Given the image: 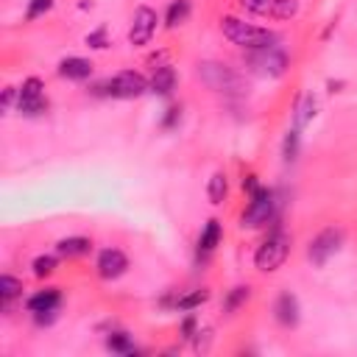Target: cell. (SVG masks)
<instances>
[{
  "label": "cell",
  "mask_w": 357,
  "mask_h": 357,
  "mask_svg": "<svg viewBox=\"0 0 357 357\" xmlns=\"http://www.w3.org/2000/svg\"><path fill=\"white\" fill-rule=\"evenodd\" d=\"M220 240H223V226H220L218 218H209V220L204 223L201 234H198V254L209 257V254L220 245Z\"/></svg>",
  "instance_id": "cell-16"
},
{
  "label": "cell",
  "mask_w": 357,
  "mask_h": 357,
  "mask_svg": "<svg viewBox=\"0 0 357 357\" xmlns=\"http://www.w3.org/2000/svg\"><path fill=\"white\" fill-rule=\"evenodd\" d=\"M84 42H86V47H92V50H106V47H109V31H106V25H98L95 31H89V33L84 36Z\"/></svg>",
  "instance_id": "cell-28"
},
{
  "label": "cell",
  "mask_w": 357,
  "mask_h": 357,
  "mask_svg": "<svg viewBox=\"0 0 357 357\" xmlns=\"http://www.w3.org/2000/svg\"><path fill=\"white\" fill-rule=\"evenodd\" d=\"M245 64L254 73L265 75V78H282L287 73V67H290V59H287V53L282 47L271 45V47H262V50H248Z\"/></svg>",
  "instance_id": "cell-6"
},
{
  "label": "cell",
  "mask_w": 357,
  "mask_h": 357,
  "mask_svg": "<svg viewBox=\"0 0 357 357\" xmlns=\"http://www.w3.org/2000/svg\"><path fill=\"white\" fill-rule=\"evenodd\" d=\"M298 148H301V128H287L284 139H282V159L284 162H296L298 156Z\"/></svg>",
  "instance_id": "cell-25"
},
{
  "label": "cell",
  "mask_w": 357,
  "mask_h": 357,
  "mask_svg": "<svg viewBox=\"0 0 357 357\" xmlns=\"http://www.w3.org/2000/svg\"><path fill=\"white\" fill-rule=\"evenodd\" d=\"M126 271H128V257H126V251H120V248H114V245L98 251V257H95V273H98L103 282H114V279H120Z\"/></svg>",
  "instance_id": "cell-10"
},
{
  "label": "cell",
  "mask_w": 357,
  "mask_h": 357,
  "mask_svg": "<svg viewBox=\"0 0 357 357\" xmlns=\"http://www.w3.org/2000/svg\"><path fill=\"white\" fill-rule=\"evenodd\" d=\"M276 190H271V187H257L251 195H248V204H245V209H243V215H240V226L243 229H262V226H268V223H273V218H276Z\"/></svg>",
  "instance_id": "cell-4"
},
{
  "label": "cell",
  "mask_w": 357,
  "mask_h": 357,
  "mask_svg": "<svg viewBox=\"0 0 357 357\" xmlns=\"http://www.w3.org/2000/svg\"><path fill=\"white\" fill-rule=\"evenodd\" d=\"M156 25H159V14L156 8L151 6H137L134 14H131V25H128V45L131 47H145L151 45L153 33H156Z\"/></svg>",
  "instance_id": "cell-9"
},
{
  "label": "cell",
  "mask_w": 357,
  "mask_h": 357,
  "mask_svg": "<svg viewBox=\"0 0 357 357\" xmlns=\"http://www.w3.org/2000/svg\"><path fill=\"white\" fill-rule=\"evenodd\" d=\"M298 14V0H271L268 3V17L273 20H293Z\"/></svg>",
  "instance_id": "cell-26"
},
{
  "label": "cell",
  "mask_w": 357,
  "mask_h": 357,
  "mask_svg": "<svg viewBox=\"0 0 357 357\" xmlns=\"http://www.w3.org/2000/svg\"><path fill=\"white\" fill-rule=\"evenodd\" d=\"M251 14H268V3L271 0H240Z\"/></svg>",
  "instance_id": "cell-33"
},
{
  "label": "cell",
  "mask_w": 357,
  "mask_h": 357,
  "mask_svg": "<svg viewBox=\"0 0 357 357\" xmlns=\"http://www.w3.org/2000/svg\"><path fill=\"white\" fill-rule=\"evenodd\" d=\"M198 332V318L192 312H187V318L181 321V337L184 340H192V335Z\"/></svg>",
  "instance_id": "cell-32"
},
{
  "label": "cell",
  "mask_w": 357,
  "mask_h": 357,
  "mask_svg": "<svg viewBox=\"0 0 357 357\" xmlns=\"http://www.w3.org/2000/svg\"><path fill=\"white\" fill-rule=\"evenodd\" d=\"M209 296H212L209 287H192V290H184V293L176 296L173 310H176V312H192V310H198L201 304H206Z\"/></svg>",
  "instance_id": "cell-18"
},
{
  "label": "cell",
  "mask_w": 357,
  "mask_h": 357,
  "mask_svg": "<svg viewBox=\"0 0 357 357\" xmlns=\"http://www.w3.org/2000/svg\"><path fill=\"white\" fill-rule=\"evenodd\" d=\"M293 112H296V114H293L296 128L310 126V123L315 120V114H318V98H315L312 92H304V95L298 98V103H296V109H293Z\"/></svg>",
  "instance_id": "cell-19"
},
{
  "label": "cell",
  "mask_w": 357,
  "mask_h": 357,
  "mask_svg": "<svg viewBox=\"0 0 357 357\" xmlns=\"http://www.w3.org/2000/svg\"><path fill=\"white\" fill-rule=\"evenodd\" d=\"M103 346H106V351H112V354H134V351H137V343H134V337H131L126 329H112V332L106 335Z\"/></svg>",
  "instance_id": "cell-20"
},
{
  "label": "cell",
  "mask_w": 357,
  "mask_h": 357,
  "mask_svg": "<svg viewBox=\"0 0 357 357\" xmlns=\"http://www.w3.org/2000/svg\"><path fill=\"white\" fill-rule=\"evenodd\" d=\"M220 33L231 45H237L243 50H262V47L276 45V33L273 31L259 28L254 22H245L243 17H234V14H223L220 17Z\"/></svg>",
  "instance_id": "cell-1"
},
{
  "label": "cell",
  "mask_w": 357,
  "mask_h": 357,
  "mask_svg": "<svg viewBox=\"0 0 357 357\" xmlns=\"http://www.w3.org/2000/svg\"><path fill=\"white\" fill-rule=\"evenodd\" d=\"M240 187H243V190L251 195V192L259 187V181H257V173H245V176H243V181H240Z\"/></svg>",
  "instance_id": "cell-35"
},
{
  "label": "cell",
  "mask_w": 357,
  "mask_h": 357,
  "mask_svg": "<svg viewBox=\"0 0 357 357\" xmlns=\"http://www.w3.org/2000/svg\"><path fill=\"white\" fill-rule=\"evenodd\" d=\"M178 123H181V106H167L165 109V117H162V128L165 131H173Z\"/></svg>",
  "instance_id": "cell-29"
},
{
  "label": "cell",
  "mask_w": 357,
  "mask_h": 357,
  "mask_svg": "<svg viewBox=\"0 0 357 357\" xmlns=\"http://www.w3.org/2000/svg\"><path fill=\"white\" fill-rule=\"evenodd\" d=\"M209 340H212V329H206V326L201 329L198 326V332L192 335V349L195 351H209Z\"/></svg>",
  "instance_id": "cell-30"
},
{
  "label": "cell",
  "mask_w": 357,
  "mask_h": 357,
  "mask_svg": "<svg viewBox=\"0 0 357 357\" xmlns=\"http://www.w3.org/2000/svg\"><path fill=\"white\" fill-rule=\"evenodd\" d=\"M287 254H290V237L282 229H273L257 245V251H254V268L259 273H273V271H279L284 265Z\"/></svg>",
  "instance_id": "cell-5"
},
{
  "label": "cell",
  "mask_w": 357,
  "mask_h": 357,
  "mask_svg": "<svg viewBox=\"0 0 357 357\" xmlns=\"http://www.w3.org/2000/svg\"><path fill=\"white\" fill-rule=\"evenodd\" d=\"M198 78L204 86H209L212 92H220V95H243L245 92V78L223 64V61H215V59H206V61H198Z\"/></svg>",
  "instance_id": "cell-2"
},
{
  "label": "cell",
  "mask_w": 357,
  "mask_h": 357,
  "mask_svg": "<svg viewBox=\"0 0 357 357\" xmlns=\"http://www.w3.org/2000/svg\"><path fill=\"white\" fill-rule=\"evenodd\" d=\"M248 298H251V287H248V284H234V287L226 290V296H223V312H226V315H234L240 307H245Z\"/></svg>",
  "instance_id": "cell-23"
},
{
  "label": "cell",
  "mask_w": 357,
  "mask_h": 357,
  "mask_svg": "<svg viewBox=\"0 0 357 357\" xmlns=\"http://www.w3.org/2000/svg\"><path fill=\"white\" fill-rule=\"evenodd\" d=\"M343 240H346V234H343L340 226H326V229H321V231L310 240V245H307V259H310L315 268L326 265V262L343 248Z\"/></svg>",
  "instance_id": "cell-7"
},
{
  "label": "cell",
  "mask_w": 357,
  "mask_h": 357,
  "mask_svg": "<svg viewBox=\"0 0 357 357\" xmlns=\"http://www.w3.org/2000/svg\"><path fill=\"white\" fill-rule=\"evenodd\" d=\"M92 92L103 95V98H114V100H134L148 92V78L137 70H120V73L103 78Z\"/></svg>",
  "instance_id": "cell-3"
},
{
  "label": "cell",
  "mask_w": 357,
  "mask_h": 357,
  "mask_svg": "<svg viewBox=\"0 0 357 357\" xmlns=\"http://www.w3.org/2000/svg\"><path fill=\"white\" fill-rule=\"evenodd\" d=\"M56 0H28L25 3V22H33L39 17H45L50 8H53Z\"/></svg>",
  "instance_id": "cell-27"
},
{
  "label": "cell",
  "mask_w": 357,
  "mask_h": 357,
  "mask_svg": "<svg viewBox=\"0 0 357 357\" xmlns=\"http://www.w3.org/2000/svg\"><path fill=\"white\" fill-rule=\"evenodd\" d=\"M17 98H20V92H17V86H6L3 89V98H0V109L8 114L14 106H17Z\"/></svg>",
  "instance_id": "cell-31"
},
{
  "label": "cell",
  "mask_w": 357,
  "mask_h": 357,
  "mask_svg": "<svg viewBox=\"0 0 357 357\" xmlns=\"http://www.w3.org/2000/svg\"><path fill=\"white\" fill-rule=\"evenodd\" d=\"M59 307H61V290L59 287H42V290H36L25 298V310L31 315L50 312V310H59Z\"/></svg>",
  "instance_id": "cell-13"
},
{
  "label": "cell",
  "mask_w": 357,
  "mask_h": 357,
  "mask_svg": "<svg viewBox=\"0 0 357 357\" xmlns=\"http://www.w3.org/2000/svg\"><path fill=\"white\" fill-rule=\"evenodd\" d=\"M20 98H17V112L25 117H39L47 112V98H45V81L39 75H28L20 86H17Z\"/></svg>",
  "instance_id": "cell-8"
},
{
  "label": "cell",
  "mask_w": 357,
  "mask_h": 357,
  "mask_svg": "<svg viewBox=\"0 0 357 357\" xmlns=\"http://www.w3.org/2000/svg\"><path fill=\"white\" fill-rule=\"evenodd\" d=\"M22 279H17L14 273H3L0 276V307H3V312L8 315V310H11V304L17 301V298H22Z\"/></svg>",
  "instance_id": "cell-17"
},
{
  "label": "cell",
  "mask_w": 357,
  "mask_h": 357,
  "mask_svg": "<svg viewBox=\"0 0 357 357\" xmlns=\"http://www.w3.org/2000/svg\"><path fill=\"white\" fill-rule=\"evenodd\" d=\"M56 268H59V254H36L33 262H31V273H33L36 279L53 276Z\"/></svg>",
  "instance_id": "cell-24"
},
{
  "label": "cell",
  "mask_w": 357,
  "mask_h": 357,
  "mask_svg": "<svg viewBox=\"0 0 357 357\" xmlns=\"http://www.w3.org/2000/svg\"><path fill=\"white\" fill-rule=\"evenodd\" d=\"M190 11H192V3L190 0H170L167 3V11H165V28H178L190 20Z\"/></svg>",
  "instance_id": "cell-22"
},
{
  "label": "cell",
  "mask_w": 357,
  "mask_h": 357,
  "mask_svg": "<svg viewBox=\"0 0 357 357\" xmlns=\"http://www.w3.org/2000/svg\"><path fill=\"white\" fill-rule=\"evenodd\" d=\"M206 198H209V204H215V206H220V204L229 198V178H226L223 170H215V173L209 176V181H206Z\"/></svg>",
  "instance_id": "cell-21"
},
{
  "label": "cell",
  "mask_w": 357,
  "mask_h": 357,
  "mask_svg": "<svg viewBox=\"0 0 357 357\" xmlns=\"http://www.w3.org/2000/svg\"><path fill=\"white\" fill-rule=\"evenodd\" d=\"M273 321L284 329H296L298 321H301V304L296 298V293L290 290H282L276 298H273Z\"/></svg>",
  "instance_id": "cell-11"
},
{
  "label": "cell",
  "mask_w": 357,
  "mask_h": 357,
  "mask_svg": "<svg viewBox=\"0 0 357 357\" xmlns=\"http://www.w3.org/2000/svg\"><path fill=\"white\" fill-rule=\"evenodd\" d=\"M176 84H178L176 67L173 64H159V67H153V73L148 78V92H153L159 98H170L176 92Z\"/></svg>",
  "instance_id": "cell-12"
},
{
  "label": "cell",
  "mask_w": 357,
  "mask_h": 357,
  "mask_svg": "<svg viewBox=\"0 0 357 357\" xmlns=\"http://www.w3.org/2000/svg\"><path fill=\"white\" fill-rule=\"evenodd\" d=\"M56 318H59V310H50V312H36V315H33V324H36V326H50Z\"/></svg>",
  "instance_id": "cell-34"
},
{
  "label": "cell",
  "mask_w": 357,
  "mask_h": 357,
  "mask_svg": "<svg viewBox=\"0 0 357 357\" xmlns=\"http://www.w3.org/2000/svg\"><path fill=\"white\" fill-rule=\"evenodd\" d=\"M56 73H59V78H64V81H86V78L92 75V61L84 59V56H67V59L59 61Z\"/></svg>",
  "instance_id": "cell-14"
},
{
  "label": "cell",
  "mask_w": 357,
  "mask_h": 357,
  "mask_svg": "<svg viewBox=\"0 0 357 357\" xmlns=\"http://www.w3.org/2000/svg\"><path fill=\"white\" fill-rule=\"evenodd\" d=\"M89 251H92V240L84 234H70L56 243V254L61 259H78V257H86Z\"/></svg>",
  "instance_id": "cell-15"
}]
</instances>
